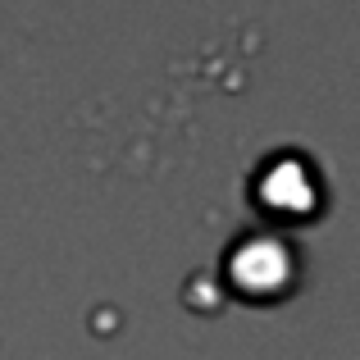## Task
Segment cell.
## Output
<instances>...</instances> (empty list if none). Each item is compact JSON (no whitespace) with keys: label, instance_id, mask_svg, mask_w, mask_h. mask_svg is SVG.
<instances>
[{"label":"cell","instance_id":"1","mask_svg":"<svg viewBox=\"0 0 360 360\" xmlns=\"http://www.w3.org/2000/svg\"><path fill=\"white\" fill-rule=\"evenodd\" d=\"M288 264H292V246L260 233V238H246L233 251L229 269H233V283L246 288L251 297H274L278 288H288Z\"/></svg>","mask_w":360,"mask_h":360}]
</instances>
